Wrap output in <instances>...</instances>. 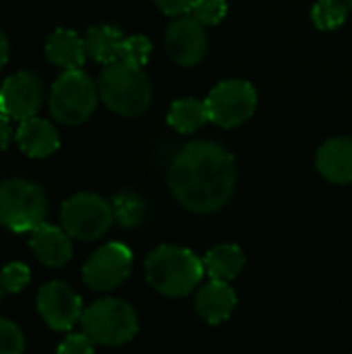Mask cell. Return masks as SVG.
<instances>
[{
    "label": "cell",
    "mask_w": 352,
    "mask_h": 354,
    "mask_svg": "<svg viewBox=\"0 0 352 354\" xmlns=\"http://www.w3.org/2000/svg\"><path fill=\"white\" fill-rule=\"evenodd\" d=\"M168 187L172 197L187 212L199 216L216 214L234 197V158L220 143L193 141L172 160L168 170Z\"/></svg>",
    "instance_id": "6da1fadb"
},
{
    "label": "cell",
    "mask_w": 352,
    "mask_h": 354,
    "mask_svg": "<svg viewBox=\"0 0 352 354\" xmlns=\"http://www.w3.org/2000/svg\"><path fill=\"white\" fill-rule=\"evenodd\" d=\"M205 276L203 259L178 245H160L145 259L149 286L168 299H180L197 290Z\"/></svg>",
    "instance_id": "7a4b0ae2"
},
{
    "label": "cell",
    "mask_w": 352,
    "mask_h": 354,
    "mask_svg": "<svg viewBox=\"0 0 352 354\" xmlns=\"http://www.w3.org/2000/svg\"><path fill=\"white\" fill-rule=\"evenodd\" d=\"M100 100L104 106L124 118L141 116L151 104V83L143 68L127 62L104 66L100 81Z\"/></svg>",
    "instance_id": "3957f363"
},
{
    "label": "cell",
    "mask_w": 352,
    "mask_h": 354,
    "mask_svg": "<svg viewBox=\"0 0 352 354\" xmlns=\"http://www.w3.org/2000/svg\"><path fill=\"white\" fill-rule=\"evenodd\" d=\"M83 332L102 346H122L139 332V317L135 309L114 297L91 303L81 315Z\"/></svg>",
    "instance_id": "277c9868"
},
{
    "label": "cell",
    "mask_w": 352,
    "mask_h": 354,
    "mask_svg": "<svg viewBox=\"0 0 352 354\" xmlns=\"http://www.w3.org/2000/svg\"><path fill=\"white\" fill-rule=\"evenodd\" d=\"M100 100V89L98 83H93V79L81 71H64L50 89V97H48V106H50V114L66 124V127H75L85 122Z\"/></svg>",
    "instance_id": "5b68a950"
},
{
    "label": "cell",
    "mask_w": 352,
    "mask_h": 354,
    "mask_svg": "<svg viewBox=\"0 0 352 354\" xmlns=\"http://www.w3.org/2000/svg\"><path fill=\"white\" fill-rule=\"evenodd\" d=\"M48 199L39 185L10 178L0 185V224L10 232H31L44 224Z\"/></svg>",
    "instance_id": "8992f818"
},
{
    "label": "cell",
    "mask_w": 352,
    "mask_h": 354,
    "mask_svg": "<svg viewBox=\"0 0 352 354\" xmlns=\"http://www.w3.org/2000/svg\"><path fill=\"white\" fill-rule=\"evenodd\" d=\"M114 222L112 203L95 193H77L60 207V224L75 241H98Z\"/></svg>",
    "instance_id": "52a82bcc"
},
{
    "label": "cell",
    "mask_w": 352,
    "mask_h": 354,
    "mask_svg": "<svg viewBox=\"0 0 352 354\" xmlns=\"http://www.w3.org/2000/svg\"><path fill=\"white\" fill-rule=\"evenodd\" d=\"M203 102L210 122L222 129H234L255 114L257 89L245 79H226L218 83Z\"/></svg>",
    "instance_id": "ba28073f"
},
{
    "label": "cell",
    "mask_w": 352,
    "mask_h": 354,
    "mask_svg": "<svg viewBox=\"0 0 352 354\" xmlns=\"http://www.w3.org/2000/svg\"><path fill=\"white\" fill-rule=\"evenodd\" d=\"M133 270V253L122 243H106L83 266V284L93 292L118 288Z\"/></svg>",
    "instance_id": "9c48e42d"
},
{
    "label": "cell",
    "mask_w": 352,
    "mask_h": 354,
    "mask_svg": "<svg viewBox=\"0 0 352 354\" xmlns=\"http://www.w3.org/2000/svg\"><path fill=\"white\" fill-rule=\"evenodd\" d=\"M35 307L44 324L56 332H68L83 315L81 297L64 282L52 280L37 290Z\"/></svg>",
    "instance_id": "30bf717a"
},
{
    "label": "cell",
    "mask_w": 352,
    "mask_h": 354,
    "mask_svg": "<svg viewBox=\"0 0 352 354\" xmlns=\"http://www.w3.org/2000/svg\"><path fill=\"white\" fill-rule=\"evenodd\" d=\"M44 104V85L31 71H19L0 85V112L10 120L37 116Z\"/></svg>",
    "instance_id": "8fae6325"
},
{
    "label": "cell",
    "mask_w": 352,
    "mask_h": 354,
    "mask_svg": "<svg viewBox=\"0 0 352 354\" xmlns=\"http://www.w3.org/2000/svg\"><path fill=\"white\" fill-rule=\"evenodd\" d=\"M164 46L174 64L195 66L203 60L207 52L205 25H201L195 17H176L166 29Z\"/></svg>",
    "instance_id": "7c38bea8"
},
{
    "label": "cell",
    "mask_w": 352,
    "mask_h": 354,
    "mask_svg": "<svg viewBox=\"0 0 352 354\" xmlns=\"http://www.w3.org/2000/svg\"><path fill=\"white\" fill-rule=\"evenodd\" d=\"M29 247L37 257V261L48 268H62L73 257V243L71 236L64 232V228L46 222L39 224L35 230H31Z\"/></svg>",
    "instance_id": "4fadbf2b"
},
{
    "label": "cell",
    "mask_w": 352,
    "mask_h": 354,
    "mask_svg": "<svg viewBox=\"0 0 352 354\" xmlns=\"http://www.w3.org/2000/svg\"><path fill=\"white\" fill-rule=\"evenodd\" d=\"M237 301V292L228 282L210 280L195 295V311L205 324L220 326L232 315Z\"/></svg>",
    "instance_id": "5bb4252c"
},
{
    "label": "cell",
    "mask_w": 352,
    "mask_h": 354,
    "mask_svg": "<svg viewBox=\"0 0 352 354\" xmlns=\"http://www.w3.org/2000/svg\"><path fill=\"white\" fill-rule=\"evenodd\" d=\"M315 166L319 174L334 185H351L352 183V139L336 137L326 141L315 158Z\"/></svg>",
    "instance_id": "9a60e30c"
},
{
    "label": "cell",
    "mask_w": 352,
    "mask_h": 354,
    "mask_svg": "<svg viewBox=\"0 0 352 354\" xmlns=\"http://www.w3.org/2000/svg\"><path fill=\"white\" fill-rule=\"evenodd\" d=\"M15 139L23 153L29 158H48L60 147V137L56 127L39 116L27 118L19 122V129L15 133Z\"/></svg>",
    "instance_id": "2e32d148"
},
{
    "label": "cell",
    "mask_w": 352,
    "mask_h": 354,
    "mask_svg": "<svg viewBox=\"0 0 352 354\" xmlns=\"http://www.w3.org/2000/svg\"><path fill=\"white\" fill-rule=\"evenodd\" d=\"M44 54L52 64L60 66L62 71H75L83 66L87 58V48L85 39L77 31L60 27L48 35Z\"/></svg>",
    "instance_id": "e0dca14e"
},
{
    "label": "cell",
    "mask_w": 352,
    "mask_h": 354,
    "mask_svg": "<svg viewBox=\"0 0 352 354\" xmlns=\"http://www.w3.org/2000/svg\"><path fill=\"white\" fill-rule=\"evenodd\" d=\"M247 257L239 245L222 243L212 247L203 257V270L210 280L218 282H230L245 270Z\"/></svg>",
    "instance_id": "ac0fdd59"
},
{
    "label": "cell",
    "mask_w": 352,
    "mask_h": 354,
    "mask_svg": "<svg viewBox=\"0 0 352 354\" xmlns=\"http://www.w3.org/2000/svg\"><path fill=\"white\" fill-rule=\"evenodd\" d=\"M122 44H124L122 31L112 25H95V27H89L85 33L87 56L104 66L120 62Z\"/></svg>",
    "instance_id": "d6986e66"
},
{
    "label": "cell",
    "mask_w": 352,
    "mask_h": 354,
    "mask_svg": "<svg viewBox=\"0 0 352 354\" xmlns=\"http://www.w3.org/2000/svg\"><path fill=\"white\" fill-rule=\"evenodd\" d=\"M168 124L183 135H191L197 129H201L205 122H210L207 118V110H205V102L195 100V97H180L176 100L166 116Z\"/></svg>",
    "instance_id": "ffe728a7"
},
{
    "label": "cell",
    "mask_w": 352,
    "mask_h": 354,
    "mask_svg": "<svg viewBox=\"0 0 352 354\" xmlns=\"http://www.w3.org/2000/svg\"><path fill=\"white\" fill-rule=\"evenodd\" d=\"M112 212H114V220L122 228H137L139 224H143L147 216V203L141 195L133 191H124L112 199Z\"/></svg>",
    "instance_id": "44dd1931"
},
{
    "label": "cell",
    "mask_w": 352,
    "mask_h": 354,
    "mask_svg": "<svg viewBox=\"0 0 352 354\" xmlns=\"http://www.w3.org/2000/svg\"><path fill=\"white\" fill-rule=\"evenodd\" d=\"M349 10L346 0H317L311 8V21L322 31L338 29L346 21Z\"/></svg>",
    "instance_id": "7402d4cb"
},
{
    "label": "cell",
    "mask_w": 352,
    "mask_h": 354,
    "mask_svg": "<svg viewBox=\"0 0 352 354\" xmlns=\"http://www.w3.org/2000/svg\"><path fill=\"white\" fill-rule=\"evenodd\" d=\"M149 56H151V41L145 35L124 37L122 52H120V62L143 68L149 62Z\"/></svg>",
    "instance_id": "603a6c76"
},
{
    "label": "cell",
    "mask_w": 352,
    "mask_h": 354,
    "mask_svg": "<svg viewBox=\"0 0 352 354\" xmlns=\"http://www.w3.org/2000/svg\"><path fill=\"white\" fill-rule=\"evenodd\" d=\"M29 282V268L21 261H10L0 270V286L4 292L17 295Z\"/></svg>",
    "instance_id": "cb8c5ba5"
},
{
    "label": "cell",
    "mask_w": 352,
    "mask_h": 354,
    "mask_svg": "<svg viewBox=\"0 0 352 354\" xmlns=\"http://www.w3.org/2000/svg\"><path fill=\"white\" fill-rule=\"evenodd\" d=\"M191 12L201 25H218L228 12V4L226 0H195Z\"/></svg>",
    "instance_id": "d4e9b609"
},
{
    "label": "cell",
    "mask_w": 352,
    "mask_h": 354,
    "mask_svg": "<svg viewBox=\"0 0 352 354\" xmlns=\"http://www.w3.org/2000/svg\"><path fill=\"white\" fill-rule=\"evenodd\" d=\"M25 338L19 326L10 319L0 317V354H23Z\"/></svg>",
    "instance_id": "484cf974"
},
{
    "label": "cell",
    "mask_w": 352,
    "mask_h": 354,
    "mask_svg": "<svg viewBox=\"0 0 352 354\" xmlns=\"http://www.w3.org/2000/svg\"><path fill=\"white\" fill-rule=\"evenodd\" d=\"M93 344H95V342H93L85 332H81V334H71V336H66V338L60 342L56 354H93Z\"/></svg>",
    "instance_id": "4316f807"
},
{
    "label": "cell",
    "mask_w": 352,
    "mask_h": 354,
    "mask_svg": "<svg viewBox=\"0 0 352 354\" xmlns=\"http://www.w3.org/2000/svg\"><path fill=\"white\" fill-rule=\"evenodd\" d=\"M158 8L168 17H183L193 10L195 0H154Z\"/></svg>",
    "instance_id": "83f0119b"
},
{
    "label": "cell",
    "mask_w": 352,
    "mask_h": 354,
    "mask_svg": "<svg viewBox=\"0 0 352 354\" xmlns=\"http://www.w3.org/2000/svg\"><path fill=\"white\" fill-rule=\"evenodd\" d=\"M12 129H10V118L0 112V151H4L10 143Z\"/></svg>",
    "instance_id": "f1b7e54d"
},
{
    "label": "cell",
    "mask_w": 352,
    "mask_h": 354,
    "mask_svg": "<svg viewBox=\"0 0 352 354\" xmlns=\"http://www.w3.org/2000/svg\"><path fill=\"white\" fill-rule=\"evenodd\" d=\"M8 52H10V44H8L4 31L0 29V71H2V66L6 64V60H8Z\"/></svg>",
    "instance_id": "f546056e"
},
{
    "label": "cell",
    "mask_w": 352,
    "mask_h": 354,
    "mask_svg": "<svg viewBox=\"0 0 352 354\" xmlns=\"http://www.w3.org/2000/svg\"><path fill=\"white\" fill-rule=\"evenodd\" d=\"M346 4H349V8H351V12H352V0H346Z\"/></svg>",
    "instance_id": "4dcf8cb0"
},
{
    "label": "cell",
    "mask_w": 352,
    "mask_h": 354,
    "mask_svg": "<svg viewBox=\"0 0 352 354\" xmlns=\"http://www.w3.org/2000/svg\"><path fill=\"white\" fill-rule=\"evenodd\" d=\"M2 292H4V290H2V286H0V301H2Z\"/></svg>",
    "instance_id": "1f68e13d"
},
{
    "label": "cell",
    "mask_w": 352,
    "mask_h": 354,
    "mask_svg": "<svg viewBox=\"0 0 352 354\" xmlns=\"http://www.w3.org/2000/svg\"><path fill=\"white\" fill-rule=\"evenodd\" d=\"M351 354H352V353H351Z\"/></svg>",
    "instance_id": "d6a6232c"
}]
</instances>
